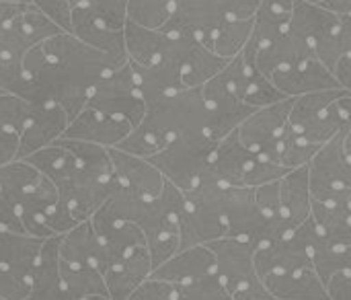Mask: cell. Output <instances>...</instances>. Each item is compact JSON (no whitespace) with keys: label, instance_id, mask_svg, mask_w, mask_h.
Here are the masks:
<instances>
[{"label":"cell","instance_id":"cell-1","mask_svg":"<svg viewBox=\"0 0 351 300\" xmlns=\"http://www.w3.org/2000/svg\"><path fill=\"white\" fill-rule=\"evenodd\" d=\"M286 173V167L245 148L234 130L218 142L202 179H210L222 187H259L280 181Z\"/></svg>","mask_w":351,"mask_h":300},{"label":"cell","instance_id":"cell-2","mask_svg":"<svg viewBox=\"0 0 351 300\" xmlns=\"http://www.w3.org/2000/svg\"><path fill=\"white\" fill-rule=\"evenodd\" d=\"M216 146H218V140H214L206 132L185 134V136L173 138L162 150L152 154L148 161L177 189L189 192L202 181L214 157Z\"/></svg>","mask_w":351,"mask_h":300},{"label":"cell","instance_id":"cell-3","mask_svg":"<svg viewBox=\"0 0 351 300\" xmlns=\"http://www.w3.org/2000/svg\"><path fill=\"white\" fill-rule=\"evenodd\" d=\"M142 124L156 134L165 146L185 134H199L208 130V109L199 89H183L167 95L146 107ZM208 134V132H206Z\"/></svg>","mask_w":351,"mask_h":300},{"label":"cell","instance_id":"cell-4","mask_svg":"<svg viewBox=\"0 0 351 300\" xmlns=\"http://www.w3.org/2000/svg\"><path fill=\"white\" fill-rule=\"evenodd\" d=\"M216 257L214 274L234 300H274L267 292L257 268L255 245L243 239L222 237L208 243Z\"/></svg>","mask_w":351,"mask_h":300},{"label":"cell","instance_id":"cell-5","mask_svg":"<svg viewBox=\"0 0 351 300\" xmlns=\"http://www.w3.org/2000/svg\"><path fill=\"white\" fill-rule=\"evenodd\" d=\"M179 237V251L195 245H208L224 237L222 185L210 179H202L193 189L183 192Z\"/></svg>","mask_w":351,"mask_h":300},{"label":"cell","instance_id":"cell-6","mask_svg":"<svg viewBox=\"0 0 351 300\" xmlns=\"http://www.w3.org/2000/svg\"><path fill=\"white\" fill-rule=\"evenodd\" d=\"M346 89L319 91L292 99L288 126L317 146H325L329 140L343 132V124L337 111V99Z\"/></svg>","mask_w":351,"mask_h":300},{"label":"cell","instance_id":"cell-7","mask_svg":"<svg viewBox=\"0 0 351 300\" xmlns=\"http://www.w3.org/2000/svg\"><path fill=\"white\" fill-rule=\"evenodd\" d=\"M341 16L321 4L294 0L290 31L300 35L315 51V56L333 72L337 62L346 56L339 39Z\"/></svg>","mask_w":351,"mask_h":300},{"label":"cell","instance_id":"cell-8","mask_svg":"<svg viewBox=\"0 0 351 300\" xmlns=\"http://www.w3.org/2000/svg\"><path fill=\"white\" fill-rule=\"evenodd\" d=\"M86 107L109 115L113 119H121L132 124L134 128L144 119L146 115V101L136 89L134 74L130 68V62L123 66L107 72L88 95Z\"/></svg>","mask_w":351,"mask_h":300},{"label":"cell","instance_id":"cell-9","mask_svg":"<svg viewBox=\"0 0 351 300\" xmlns=\"http://www.w3.org/2000/svg\"><path fill=\"white\" fill-rule=\"evenodd\" d=\"M292 99L255 109L239 128L237 136L245 148L251 152L280 165V144L288 128Z\"/></svg>","mask_w":351,"mask_h":300},{"label":"cell","instance_id":"cell-10","mask_svg":"<svg viewBox=\"0 0 351 300\" xmlns=\"http://www.w3.org/2000/svg\"><path fill=\"white\" fill-rule=\"evenodd\" d=\"M202 95H204L206 109H208V130L206 132L218 142L222 138H226L228 134H232L255 111V107L241 101L228 89V84L222 80L220 72L202 86Z\"/></svg>","mask_w":351,"mask_h":300},{"label":"cell","instance_id":"cell-11","mask_svg":"<svg viewBox=\"0 0 351 300\" xmlns=\"http://www.w3.org/2000/svg\"><path fill=\"white\" fill-rule=\"evenodd\" d=\"M255 268L261 278L267 274L315 270L304 224L290 235L278 237L261 247H255Z\"/></svg>","mask_w":351,"mask_h":300},{"label":"cell","instance_id":"cell-12","mask_svg":"<svg viewBox=\"0 0 351 300\" xmlns=\"http://www.w3.org/2000/svg\"><path fill=\"white\" fill-rule=\"evenodd\" d=\"M109 157L117 189L138 200H152L162 192L167 179L148 159L123 152L119 148H109Z\"/></svg>","mask_w":351,"mask_h":300},{"label":"cell","instance_id":"cell-13","mask_svg":"<svg viewBox=\"0 0 351 300\" xmlns=\"http://www.w3.org/2000/svg\"><path fill=\"white\" fill-rule=\"evenodd\" d=\"M226 21L218 0H177L169 21L160 27L167 35H187L204 41Z\"/></svg>","mask_w":351,"mask_h":300},{"label":"cell","instance_id":"cell-14","mask_svg":"<svg viewBox=\"0 0 351 300\" xmlns=\"http://www.w3.org/2000/svg\"><path fill=\"white\" fill-rule=\"evenodd\" d=\"M60 264L86 266L105 274L115 264V259L97 237L90 220H84L60 237Z\"/></svg>","mask_w":351,"mask_h":300},{"label":"cell","instance_id":"cell-15","mask_svg":"<svg viewBox=\"0 0 351 300\" xmlns=\"http://www.w3.org/2000/svg\"><path fill=\"white\" fill-rule=\"evenodd\" d=\"M269 80L274 82V86L280 93H284L290 99L302 97V95H308V93L341 89L335 74L317 56H313L308 60H302L296 66L274 72Z\"/></svg>","mask_w":351,"mask_h":300},{"label":"cell","instance_id":"cell-16","mask_svg":"<svg viewBox=\"0 0 351 300\" xmlns=\"http://www.w3.org/2000/svg\"><path fill=\"white\" fill-rule=\"evenodd\" d=\"M68 113L60 105H41L35 107L27 119L23 132L19 134V152L16 159H27L33 152L60 140L68 128Z\"/></svg>","mask_w":351,"mask_h":300},{"label":"cell","instance_id":"cell-17","mask_svg":"<svg viewBox=\"0 0 351 300\" xmlns=\"http://www.w3.org/2000/svg\"><path fill=\"white\" fill-rule=\"evenodd\" d=\"M134 130L132 124L113 119L109 115H103L90 107H84L76 117L68 122V128L62 138L70 140H82L90 144H99L105 148H115L121 144V140Z\"/></svg>","mask_w":351,"mask_h":300},{"label":"cell","instance_id":"cell-18","mask_svg":"<svg viewBox=\"0 0 351 300\" xmlns=\"http://www.w3.org/2000/svg\"><path fill=\"white\" fill-rule=\"evenodd\" d=\"M214 270H216V257L212 249L208 245H195L177 251L165 264L154 268L150 278L165 280L175 286H185L214 274Z\"/></svg>","mask_w":351,"mask_h":300},{"label":"cell","instance_id":"cell-19","mask_svg":"<svg viewBox=\"0 0 351 300\" xmlns=\"http://www.w3.org/2000/svg\"><path fill=\"white\" fill-rule=\"evenodd\" d=\"M90 224L115 262L130 255L132 251H136L140 247H146V237L138 224H134L130 220L115 218L103 206L90 216Z\"/></svg>","mask_w":351,"mask_h":300},{"label":"cell","instance_id":"cell-20","mask_svg":"<svg viewBox=\"0 0 351 300\" xmlns=\"http://www.w3.org/2000/svg\"><path fill=\"white\" fill-rule=\"evenodd\" d=\"M70 35H74L76 39H80L82 43L109 54L121 62L128 60V51H125V35L119 29L109 27L107 23H103L101 19L93 16L88 10L72 6V29Z\"/></svg>","mask_w":351,"mask_h":300},{"label":"cell","instance_id":"cell-21","mask_svg":"<svg viewBox=\"0 0 351 300\" xmlns=\"http://www.w3.org/2000/svg\"><path fill=\"white\" fill-rule=\"evenodd\" d=\"M25 300H72L60 272V237L43 241L37 266L31 274V290Z\"/></svg>","mask_w":351,"mask_h":300},{"label":"cell","instance_id":"cell-22","mask_svg":"<svg viewBox=\"0 0 351 300\" xmlns=\"http://www.w3.org/2000/svg\"><path fill=\"white\" fill-rule=\"evenodd\" d=\"M311 206L308 167L288 171L280 179V210L288 233H294L311 218Z\"/></svg>","mask_w":351,"mask_h":300},{"label":"cell","instance_id":"cell-23","mask_svg":"<svg viewBox=\"0 0 351 300\" xmlns=\"http://www.w3.org/2000/svg\"><path fill=\"white\" fill-rule=\"evenodd\" d=\"M152 274V262L148 247H140L130 255L117 259L105 274V286L109 300H125Z\"/></svg>","mask_w":351,"mask_h":300},{"label":"cell","instance_id":"cell-24","mask_svg":"<svg viewBox=\"0 0 351 300\" xmlns=\"http://www.w3.org/2000/svg\"><path fill=\"white\" fill-rule=\"evenodd\" d=\"M261 280L274 300H329L327 286L315 270L267 274Z\"/></svg>","mask_w":351,"mask_h":300},{"label":"cell","instance_id":"cell-25","mask_svg":"<svg viewBox=\"0 0 351 300\" xmlns=\"http://www.w3.org/2000/svg\"><path fill=\"white\" fill-rule=\"evenodd\" d=\"M10 31L16 37V43L25 54L41 45L43 41L51 39L53 35L62 33V29L31 2L16 4L14 14L10 19Z\"/></svg>","mask_w":351,"mask_h":300},{"label":"cell","instance_id":"cell-26","mask_svg":"<svg viewBox=\"0 0 351 300\" xmlns=\"http://www.w3.org/2000/svg\"><path fill=\"white\" fill-rule=\"evenodd\" d=\"M123 35H125L128 60L142 66H154L162 62L171 45V35H167L162 29H148L132 21L125 23Z\"/></svg>","mask_w":351,"mask_h":300},{"label":"cell","instance_id":"cell-27","mask_svg":"<svg viewBox=\"0 0 351 300\" xmlns=\"http://www.w3.org/2000/svg\"><path fill=\"white\" fill-rule=\"evenodd\" d=\"M41 247H43V239L25 233L0 231V266L31 280Z\"/></svg>","mask_w":351,"mask_h":300},{"label":"cell","instance_id":"cell-28","mask_svg":"<svg viewBox=\"0 0 351 300\" xmlns=\"http://www.w3.org/2000/svg\"><path fill=\"white\" fill-rule=\"evenodd\" d=\"M230 60L216 56L210 47H206L199 39H193L189 51L181 66V78L185 89H199L208 80H212Z\"/></svg>","mask_w":351,"mask_h":300},{"label":"cell","instance_id":"cell-29","mask_svg":"<svg viewBox=\"0 0 351 300\" xmlns=\"http://www.w3.org/2000/svg\"><path fill=\"white\" fill-rule=\"evenodd\" d=\"M21 161H27L29 165H33L45 179H49L58 189L70 179V175L74 173L78 161L76 157L66 148L62 146L58 140L37 152H33L31 157L27 159H21Z\"/></svg>","mask_w":351,"mask_h":300},{"label":"cell","instance_id":"cell-30","mask_svg":"<svg viewBox=\"0 0 351 300\" xmlns=\"http://www.w3.org/2000/svg\"><path fill=\"white\" fill-rule=\"evenodd\" d=\"M0 91L8 93V95H16L35 107L43 105L41 93L37 89L33 76L27 72L23 58L0 56Z\"/></svg>","mask_w":351,"mask_h":300},{"label":"cell","instance_id":"cell-31","mask_svg":"<svg viewBox=\"0 0 351 300\" xmlns=\"http://www.w3.org/2000/svg\"><path fill=\"white\" fill-rule=\"evenodd\" d=\"M251 31H253V19H249V21L228 19L212 35H208L202 43L206 47H210L216 56H220L224 60H232L245 49V45L251 37Z\"/></svg>","mask_w":351,"mask_h":300},{"label":"cell","instance_id":"cell-32","mask_svg":"<svg viewBox=\"0 0 351 300\" xmlns=\"http://www.w3.org/2000/svg\"><path fill=\"white\" fill-rule=\"evenodd\" d=\"M62 280L66 286V292L72 300H82L88 297H107L105 278L99 270L86 268V266H66L60 264Z\"/></svg>","mask_w":351,"mask_h":300},{"label":"cell","instance_id":"cell-33","mask_svg":"<svg viewBox=\"0 0 351 300\" xmlns=\"http://www.w3.org/2000/svg\"><path fill=\"white\" fill-rule=\"evenodd\" d=\"M41 173L27 161H10L0 165V196L12 200L14 204L39 181Z\"/></svg>","mask_w":351,"mask_h":300},{"label":"cell","instance_id":"cell-34","mask_svg":"<svg viewBox=\"0 0 351 300\" xmlns=\"http://www.w3.org/2000/svg\"><path fill=\"white\" fill-rule=\"evenodd\" d=\"M323 146H317V144L308 142L306 138H302L300 134H296L288 126L284 136H282V144H280V165L286 167L288 171L308 167V163L315 159V154Z\"/></svg>","mask_w":351,"mask_h":300},{"label":"cell","instance_id":"cell-35","mask_svg":"<svg viewBox=\"0 0 351 300\" xmlns=\"http://www.w3.org/2000/svg\"><path fill=\"white\" fill-rule=\"evenodd\" d=\"M175 4L177 0H128V21L148 29H160L169 21Z\"/></svg>","mask_w":351,"mask_h":300},{"label":"cell","instance_id":"cell-36","mask_svg":"<svg viewBox=\"0 0 351 300\" xmlns=\"http://www.w3.org/2000/svg\"><path fill=\"white\" fill-rule=\"evenodd\" d=\"M33 109L35 105H31L29 101L16 95L0 93V132H10L19 136L27 119L31 117Z\"/></svg>","mask_w":351,"mask_h":300},{"label":"cell","instance_id":"cell-37","mask_svg":"<svg viewBox=\"0 0 351 300\" xmlns=\"http://www.w3.org/2000/svg\"><path fill=\"white\" fill-rule=\"evenodd\" d=\"M72 6L88 10L113 29L123 31L128 23V0H70Z\"/></svg>","mask_w":351,"mask_h":300},{"label":"cell","instance_id":"cell-38","mask_svg":"<svg viewBox=\"0 0 351 300\" xmlns=\"http://www.w3.org/2000/svg\"><path fill=\"white\" fill-rule=\"evenodd\" d=\"M179 300H234L222 286L216 274H210L191 284L179 286Z\"/></svg>","mask_w":351,"mask_h":300},{"label":"cell","instance_id":"cell-39","mask_svg":"<svg viewBox=\"0 0 351 300\" xmlns=\"http://www.w3.org/2000/svg\"><path fill=\"white\" fill-rule=\"evenodd\" d=\"M125 300H179V286L165 280L148 278Z\"/></svg>","mask_w":351,"mask_h":300},{"label":"cell","instance_id":"cell-40","mask_svg":"<svg viewBox=\"0 0 351 300\" xmlns=\"http://www.w3.org/2000/svg\"><path fill=\"white\" fill-rule=\"evenodd\" d=\"M31 290V280L19 276L16 272L0 266V299L2 300H25Z\"/></svg>","mask_w":351,"mask_h":300},{"label":"cell","instance_id":"cell-41","mask_svg":"<svg viewBox=\"0 0 351 300\" xmlns=\"http://www.w3.org/2000/svg\"><path fill=\"white\" fill-rule=\"evenodd\" d=\"M37 6L47 19H51L62 31L70 33L72 29V4L70 0H29Z\"/></svg>","mask_w":351,"mask_h":300},{"label":"cell","instance_id":"cell-42","mask_svg":"<svg viewBox=\"0 0 351 300\" xmlns=\"http://www.w3.org/2000/svg\"><path fill=\"white\" fill-rule=\"evenodd\" d=\"M329 300H351V272H339L325 284Z\"/></svg>","mask_w":351,"mask_h":300},{"label":"cell","instance_id":"cell-43","mask_svg":"<svg viewBox=\"0 0 351 300\" xmlns=\"http://www.w3.org/2000/svg\"><path fill=\"white\" fill-rule=\"evenodd\" d=\"M19 152V136L10 132H0V165L16 161Z\"/></svg>","mask_w":351,"mask_h":300},{"label":"cell","instance_id":"cell-44","mask_svg":"<svg viewBox=\"0 0 351 300\" xmlns=\"http://www.w3.org/2000/svg\"><path fill=\"white\" fill-rule=\"evenodd\" d=\"M333 74H335L339 86L351 93V56H343L337 62V66L333 68Z\"/></svg>","mask_w":351,"mask_h":300},{"label":"cell","instance_id":"cell-45","mask_svg":"<svg viewBox=\"0 0 351 300\" xmlns=\"http://www.w3.org/2000/svg\"><path fill=\"white\" fill-rule=\"evenodd\" d=\"M337 111L343 124V132L351 130V93L343 91V95L337 99Z\"/></svg>","mask_w":351,"mask_h":300},{"label":"cell","instance_id":"cell-46","mask_svg":"<svg viewBox=\"0 0 351 300\" xmlns=\"http://www.w3.org/2000/svg\"><path fill=\"white\" fill-rule=\"evenodd\" d=\"M339 39H341L343 54L351 56V14L350 16H341V23H339Z\"/></svg>","mask_w":351,"mask_h":300},{"label":"cell","instance_id":"cell-47","mask_svg":"<svg viewBox=\"0 0 351 300\" xmlns=\"http://www.w3.org/2000/svg\"><path fill=\"white\" fill-rule=\"evenodd\" d=\"M321 6H325L327 10H331L339 16H350L351 14V0H325Z\"/></svg>","mask_w":351,"mask_h":300},{"label":"cell","instance_id":"cell-48","mask_svg":"<svg viewBox=\"0 0 351 300\" xmlns=\"http://www.w3.org/2000/svg\"><path fill=\"white\" fill-rule=\"evenodd\" d=\"M343 210H346V214H348V218H350V222H351V194H350V198L343 202Z\"/></svg>","mask_w":351,"mask_h":300},{"label":"cell","instance_id":"cell-49","mask_svg":"<svg viewBox=\"0 0 351 300\" xmlns=\"http://www.w3.org/2000/svg\"><path fill=\"white\" fill-rule=\"evenodd\" d=\"M82 300H109L107 297H88V299H82Z\"/></svg>","mask_w":351,"mask_h":300},{"label":"cell","instance_id":"cell-50","mask_svg":"<svg viewBox=\"0 0 351 300\" xmlns=\"http://www.w3.org/2000/svg\"><path fill=\"white\" fill-rule=\"evenodd\" d=\"M304 2H311V4H323L325 0H304Z\"/></svg>","mask_w":351,"mask_h":300},{"label":"cell","instance_id":"cell-51","mask_svg":"<svg viewBox=\"0 0 351 300\" xmlns=\"http://www.w3.org/2000/svg\"><path fill=\"white\" fill-rule=\"evenodd\" d=\"M0 2H29V0H0Z\"/></svg>","mask_w":351,"mask_h":300},{"label":"cell","instance_id":"cell-52","mask_svg":"<svg viewBox=\"0 0 351 300\" xmlns=\"http://www.w3.org/2000/svg\"><path fill=\"white\" fill-rule=\"evenodd\" d=\"M0 93H2V91H0Z\"/></svg>","mask_w":351,"mask_h":300},{"label":"cell","instance_id":"cell-53","mask_svg":"<svg viewBox=\"0 0 351 300\" xmlns=\"http://www.w3.org/2000/svg\"><path fill=\"white\" fill-rule=\"evenodd\" d=\"M0 300H2V299H0Z\"/></svg>","mask_w":351,"mask_h":300}]
</instances>
